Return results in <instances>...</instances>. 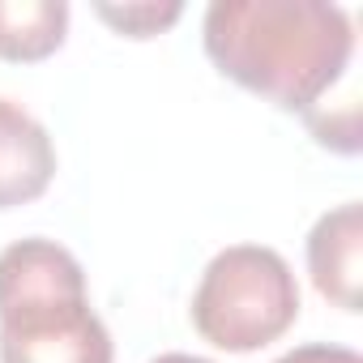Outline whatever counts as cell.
<instances>
[{
  "instance_id": "obj_1",
  "label": "cell",
  "mask_w": 363,
  "mask_h": 363,
  "mask_svg": "<svg viewBox=\"0 0 363 363\" xmlns=\"http://www.w3.org/2000/svg\"><path fill=\"white\" fill-rule=\"evenodd\" d=\"M201 43L214 69L248 94L312 116L354 56V26L325 0H214Z\"/></svg>"
},
{
  "instance_id": "obj_2",
  "label": "cell",
  "mask_w": 363,
  "mask_h": 363,
  "mask_svg": "<svg viewBox=\"0 0 363 363\" xmlns=\"http://www.w3.org/2000/svg\"><path fill=\"white\" fill-rule=\"evenodd\" d=\"M0 363H116L82 261L43 235L0 252Z\"/></svg>"
},
{
  "instance_id": "obj_3",
  "label": "cell",
  "mask_w": 363,
  "mask_h": 363,
  "mask_svg": "<svg viewBox=\"0 0 363 363\" xmlns=\"http://www.w3.org/2000/svg\"><path fill=\"white\" fill-rule=\"evenodd\" d=\"M189 316L210 346L252 354L299 320V282L282 252L265 244H231L206 265Z\"/></svg>"
},
{
  "instance_id": "obj_4",
  "label": "cell",
  "mask_w": 363,
  "mask_h": 363,
  "mask_svg": "<svg viewBox=\"0 0 363 363\" xmlns=\"http://www.w3.org/2000/svg\"><path fill=\"white\" fill-rule=\"evenodd\" d=\"M308 274L312 286L342 312H359L363 278V206L346 201L316 218L308 231Z\"/></svg>"
},
{
  "instance_id": "obj_5",
  "label": "cell",
  "mask_w": 363,
  "mask_h": 363,
  "mask_svg": "<svg viewBox=\"0 0 363 363\" xmlns=\"http://www.w3.org/2000/svg\"><path fill=\"white\" fill-rule=\"evenodd\" d=\"M56 179V145L48 128L18 103L0 99V210L30 206Z\"/></svg>"
},
{
  "instance_id": "obj_6",
  "label": "cell",
  "mask_w": 363,
  "mask_h": 363,
  "mask_svg": "<svg viewBox=\"0 0 363 363\" xmlns=\"http://www.w3.org/2000/svg\"><path fill=\"white\" fill-rule=\"evenodd\" d=\"M69 5L65 0H0V60L35 65L65 48Z\"/></svg>"
},
{
  "instance_id": "obj_7",
  "label": "cell",
  "mask_w": 363,
  "mask_h": 363,
  "mask_svg": "<svg viewBox=\"0 0 363 363\" xmlns=\"http://www.w3.org/2000/svg\"><path fill=\"white\" fill-rule=\"evenodd\" d=\"M94 13L128 39H154L184 18V5H94Z\"/></svg>"
},
{
  "instance_id": "obj_8",
  "label": "cell",
  "mask_w": 363,
  "mask_h": 363,
  "mask_svg": "<svg viewBox=\"0 0 363 363\" xmlns=\"http://www.w3.org/2000/svg\"><path fill=\"white\" fill-rule=\"evenodd\" d=\"M274 363H363L359 350L350 346H333V342H308V346H295L286 354H278Z\"/></svg>"
},
{
  "instance_id": "obj_9",
  "label": "cell",
  "mask_w": 363,
  "mask_h": 363,
  "mask_svg": "<svg viewBox=\"0 0 363 363\" xmlns=\"http://www.w3.org/2000/svg\"><path fill=\"white\" fill-rule=\"evenodd\" d=\"M150 363H214V359H201V354H184V350H167V354H158V359H150Z\"/></svg>"
}]
</instances>
